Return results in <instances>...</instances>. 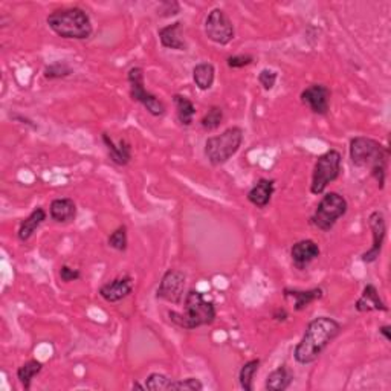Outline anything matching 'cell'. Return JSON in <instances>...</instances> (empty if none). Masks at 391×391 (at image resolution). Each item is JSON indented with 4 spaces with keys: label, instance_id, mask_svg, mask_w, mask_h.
<instances>
[{
    "label": "cell",
    "instance_id": "obj_1",
    "mask_svg": "<svg viewBox=\"0 0 391 391\" xmlns=\"http://www.w3.org/2000/svg\"><path fill=\"white\" fill-rule=\"evenodd\" d=\"M341 331V324L333 318L318 317L312 319L306 327L301 341L294 349V359L301 365L315 363Z\"/></svg>",
    "mask_w": 391,
    "mask_h": 391
},
{
    "label": "cell",
    "instance_id": "obj_2",
    "mask_svg": "<svg viewBox=\"0 0 391 391\" xmlns=\"http://www.w3.org/2000/svg\"><path fill=\"white\" fill-rule=\"evenodd\" d=\"M351 164L358 168H369L370 174L378 182L379 190H384L387 181L390 149L379 141L367 136L351 138L349 145Z\"/></svg>",
    "mask_w": 391,
    "mask_h": 391
},
{
    "label": "cell",
    "instance_id": "obj_3",
    "mask_svg": "<svg viewBox=\"0 0 391 391\" xmlns=\"http://www.w3.org/2000/svg\"><path fill=\"white\" fill-rule=\"evenodd\" d=\"M217 312L213 301L206 300V297L196 289H191L183 300V312H168L174 326L185 331H194V328L211 326L216 321Z\"/></svg>",
    "mask_w": 391,
    "mask_h": 391
},
{
    "label": "cell",
    "instance_id": "obj_4",
    "mask_svg": "<svg viewBox=\"0 0 391 391\" xmlns=\"http://www.w3.org/2000/svg\"><path fill=\"white\" fill-rule=\"evenodd\" d=\"M46 23L53 34L66 40H88L94 33L89 14L76 6L56 10L46 17Z\"/></svg>",
    "mask_w": 391,
    "mask_h": 391
},
{
    "label": "cell",
    "instance_id": "obj_5",
    "mask_svg": "<svg viewBox=\"0 0 391 391\" xmlns=\"http://www.w3.org/2000/svg\"><path fill=\"white\" fill-rule=\"evenodd\" d=\"M244 132L239 126H233L224 130L220 135L211 136L205 141V156L214 167L226 164L229 159L237 155L243 144Z\"/></svg>",
    "mask_w": 391,
    "mask_h": 391
},
{
    "label": "cell",
    "instance_id": "obj_6",
    "mask_svg": "<svg viewBox=\"0 0 391 391\" xmlns=\"http://www.w3.org/2000/svg\"><path fill=\"white\" fill-rule=\"evenodd\" d=\"M349 211L347 199L340 193H326L317 205L315 213L312 214L310 222L312 225L318 228L319 231L328 233L336 225L341 217H344Z\"/></svg>",
    "mask_w": 391,
    "mask_h": 391
},
{
    "label": "cell",
    "instance_id": "obj_7",
    "mask_svg": "<svg viewBox=\"0 0 391 391\" xmlns=\"http://www.w3.org/2000/svg\"><path fill=\"white\" fill-rule=\"evenodd\" d=\"M341 163H342L341 153L335 149L327 150L323 153V155L318 156L312 173V183H310L312 194L321 196L332 182L340 178Z\"/></svg>",
    "mask_w": 391,
    "mask_h": 391
},
{
    "label": "cell",
    "instance_id": "obj_8",
    "mask_svg": "<svg viewBox=\"0 0 391 391\" xmlns=\"http://www.w3.org/2000/svg\"><path fill=\"white\" fill-rule=\"evenodd\" d=\"M127 83L130 88V97H132L133 101L142 104L151 117H163L167 112V106L163 99H159L155 94L145 89V76L141 66L130 69L127 72Z\"/></svg>",
    "mask_w": 391,
    "mask_h": 391
},
{
    "label": "cell",
    "instance_id": "obj_9",
    "mask_svg": "<svg viewBox=\"0 0 391 391\" xmlns=\"http://www.w3.org/2000/svg\"><path fill=\"white\" fill-rule=\"evenodd\" d=\"M203 29L208 40L220 46L229 44L235 37V29L231 19H229L226 13L220 10V8H214V10L206 15Z\"/></svg>",
    "mask_w": 391,
    "mask_h": 391
},
{
    "label": "cell",
    "instance_id": "obj_10",
    "mask_svg": "<svg viewBox=\"0 0 391 391\" xmlns=\"http://www.w3.org/2000/svg\"><path fill=\"white\" fill-rule=\"evenodd\" d=\"M185 274L178 269H168L163 275V278H160V283L156 289V298L158 300L179 306L185 300Z\"/></svg>",
    "mask_w": 391,
    "mask_h": 391
},
{
    "label": "cell",
    "instance_id": "obj_11",
    "mask_svg": "<svg viewBox=\"0 0 391 391\" xmlns=\"http://www.w3.org/2000/svg\"><path fill=\"white\" fill-rule=\"evenodd\" d=\"M369 226L372 231V248L367 249L361 256L364 263L370 265L374 263L381 257L382 248H384V242L387 237V222L385 216L381 211H373L369 216Z\"/></svg>",
    "mask_w": 391,
    "mask_h": 391
},
{
    "label": "cell",
    "instance_id": "obj_12",
    "mask_svg": "<svg viewBox=\"0 0 391 391\" xmlns=\"http://www.w3.org/2000/svg\"><path fill=\"white\" fill-rule=\"evenodd\" d=\"M331 89L324 86V84H312V86L306 88L300 95L301 103L308 106L315 115H319V117H324V115L328 113V109H331Z\"/></svg>",
    "mask_w": 391,
    "mask_h": 391
},
{
    "label": "cell",
    "instance_id": "obj_13",
    "mask_svg": "<svg viewBox=\"0 0 391 391\" xmlns=\"http://www.w3.org/2000/svg\"><path fill=\"white\" fill-rule=\"evenodd\" d=\"M133 288H135L133 278L128 277V275H122V277H117L112 281L106 283V285H103L99 288L98 294L107 303H118L132 295Z\"/></svg>",
    "mask_w": 391,
    "mask_h": 391
},
{
    "label": "cell",
    "instance_id": "obj_14",
    "mask_svg": "<svg viewBox=\"0 0 391 391\" xmlns=\"http://www.w3.org/2000/svg\"><path fill=\"white\" fill-rule=\"evenodd\" d=\"M319 254L321 249L318 247V243L310 239L297 242L292 249H290V258H292V263L298 271L308 269L309 265L313 262V260H317Z\"/></svg>",
    "mask_w": 391,
    "mask_h": 391
},
{
    "label": "cell",
    "instance_id": "obj_15",
    "mask_svg": "<svg viewBox=\"0 0 391 391\" xmlns=\"http://www.w3.org/2000/svg\"><path fill=\"white\" fill-rule=\"evenodd\" d=\"M101 140L106 145L107 153H109L110 160L115 165L126 167L130 164V160H132V145H130L127 140L122 138L118 142H115L109 133H103Z\"/></svg>",
    "mask_w": 391,
    "mask_h": 391
},
{
    "label": "cell",
    "instance_id": "obj_16",
    "mask_svg": "<svg viewBox=\"0 0 391 391\" xmlns=\"http://www.w3.org/2000/svg\"><path fill=\"white\" fill-rule=\"evenodd\" d=\"M355 309L361 313L365 312H388V306L382 301L379 290L374 285H367L361 297L355 303Z\"/></svg>",
    "mask_w": 391,
    "mask_h": 391
},
{
    "label": "cell",
    "instance_id": "obj_17",
    "mask_svg": "<svg viewBox=\"0 0 391 391\" xmlns=\"http://www.w3.org/2000/svg\"><path fill=\"white\" fill-rule=\"evenodd\" d=\"M159 42L165 49L173 51H187V43L183 40L182 23L174 22L172 25H167L158 31Z\"/></svg>",
    "mask_w": 391,
    "mask_h": 391
},
{
    "label": "cell",
    "instance_id": "obj_18",
    "mask_svg": "<svg viewBox=\"0 0 391 391\" xmlns=\"http://www.w3.org/2000/svg\"><path fill=\"white\" fill-rule=\"evenodd\" d=\"M283 295H285V298H290V300L294 301V309L297 312H301L304 309H308L312 303L321 300L324 292L321 288H313V289H308V290L286 288L285 290H283Z\"/></svg>",
    "mask_w": 391,
    "mask_h": 391
},
{
    "label": "cell",
    "instance_id": "obj_19",
    "mask_svg": "<svg viewBox=\"0 0 391 391\" xmlns=\"http://www.w3.org/2000/svg\"><path fill=\"white\" fill-rule=\"evenodd\" d=\"M275 193V182L272 179H258L254 187L248 191V201L257 208L263 210L271 203Z\"/></svg>",
    "mask_w": 391,
    "mask_h": 391
},
{
    "label": "cell",
    "instance_id": "obj_20",
    "mask_svg": "<svg viewBox=\"0 0 391 391\" xmlns=\"http://www.w3.org/2000/svg\"><path fill=\"white\" fill-rule=\"evenodd\" d=\"M49 216L57 224H69L76 217V203L71 197L53 199L49 205Z\"/></svg>",
    "mask_w": 391,
    "mask_h": 391
},
{
    "label": "cell",
    "instance_id": "obj_21",
    "mask_svg": "<svg viewBox=\"0 0 391 391\" xmlns=\"http://www.w3.org/2000/svg\"><path fill=\"white\" fill-rule=\"evenodd\" d=\"M46 217H48V214H46V211L43 208H35L25 220H22L19 231H17L19 240L28 242L31 237L35 234L37 229L43 225Z\"/></svg>",
    "mask_w": 391,
    "mask_h": 391
},
{
    "label": "cell",
    "instance_id": "obj_22",
    "mask_svg": "<svg viewBox=\"0 0 391 391\" xmlns=\"http://www.w3.org/2000/svg\"><path fill=\"white\" fill-rule=\"evenodd\" d=\"M294 376L292 373L289 372L286 365H280L278 369L272 370L266 378L265 388L267 391H285L292 384Z\"/></svg>",
    "mask_w": 391,
    "mask_h": 391
},
{
    "label": "cell",
    "instance_id": "obj_23",
    "mask_svg": "<svg viewBox=\"0 0 391 391\" xmlns=\"http://www.w3.org/2000/svg\"><path fill=\"white\" fill-rule=\"evenodd\" d=\"M173 103L176 106V115H178V119L181 122V126L190 127L194 122V115H196V106L191 101L190 98L181 94L173 95Z\"/></svg>",
    "mask_w": 391,
    "mask_h": 391
},
{
    "label": "cell",
    "instance_id": "obj_24",
    "mask_svg": "<svg viewBox=\"0 0 391 391\" xmlns=\"http://www.w3.org/2000/svg\"><path fill=\"white\" fill-rule=\"evenodd\" d=\"M216 80V67L211 63H199L193 69V81L202 92L210 90Z\"/></svg>",
    "mask_w": 391,
    "mask_h": 391
},
{
    "label": "cell",
    "instance_id": "obj_25",
    "mask_svg": "<svg viewBox=\"0 0 391 391\" xmlns=\"http://www.w3.org/2000/svg\"><path fill=\"white\" fill-rule=\"evenodd\" d=\"M43 370V364L37 359H31V361L20 365L17 369V379L22 384V387L26 391L31 390V384H33V379L37 376L38 373Z\"/></svg>",
    "mask_w": 391,
    "mask_h": 391
},
{
    "label": "cell",
    "instance_id": "obj_26",
    "mask_svg": "<svg viewBox=\"0 0 391 391\" xmlns=\"http://www.w3.org/2000/svg\"><path fill=\"white\" fill-rule=\"evenodd\" d=\"M260 359H251V361L244 363L243 367L239 372V382L240 387L244 391H252L254 390V378L260 369Z\"/></svg>",
    "mask_w": 391,
    "mask_h": 391
},
{
    "label": "cell",
    "instance_id": "obj_27",
    "mask_svg": "<svg viewBox=\"0 0 391 391\" xmlns=\"http://www.w3.org/2000/svg\"><path fill=\"white\" fill-rule=\"evenodd\" d=\"M224 109H222L220 106H211L202 117L201 126L205 132H214V130H217L222 122H224Z\"/></svg>",
    "mask_w": 391,
    "mask_h": 391
},
{
    "label": "cell",
    "instance_id": "obj_28",
    "mask_svg": "<svg viewBox=\"0 0 391 391\" xmlns=\"http://www.w3.org/2000/svg\"><path fill=\"white\" fill-rule=\"evenodd\" d=\"M72 67L69 66L66 61H56L49 66L44 67V78L46 80H60V78H66V76L72 75Z\"/></svg>",
    "mask_w": 391,
    "mask_h": 391
},
{
    "label": "cell",
    "instance_id": "obj_29",
    "mask_svg": "<svg viewBox=\"0 0 391 391\" xmlns=\"http://www.w3.org/2000/svg\"><path fill=\"white\" fill-rule=\"evenodd\" d=\"M107 243H109V247L113 248L115 251H119V252H124L128 247V234H127V226L126 225H121L118 226L115 231L109 235V239H107Z\"/></svg>",
    "mask_w": 391,
    "mask_h": 391
},
{
    "label": "cell",
    "instance_id": "obj_30",
    "mask_svg": "<svg viewBox=\"0 0 391 391\" xmlns=\"http://www.w3.org/2000/svg\"><path fill=\"white\" fill-rule=\"evenodd\" d=\"M173 379H170L168 376L163 373H151L150 376L145 379L144 385L145 390H151V391H164V390H170Z\"/></svg>",
    "mask_w": 391,
    "mask_h": 391
},
{
    "label": "cell",
    "instance_id": "obj_31",
    "mask_svg": "<svg viewBox=\"0 0 391 391\" xmlns=\"http://www.w3.org/2000/svg\"><path fill=\"white\" fill-rule=\"evenodd\" d=\"M170 390H183V391H202L203 384L197 378H187L172 382Z\"/></svg>",
    "mask_w": 391,
    "mask_h": 391
},
{
    "label": "cell",
    "instance_id": "obj_32",
    "mask_svg": "<svg viewBox=\"0 0 391 391\" xmlns=\"http://www.w3.org/2000/svg\"><path fill=\"white\" fill-rule=\"evenodd\" d=\"M278 78V74L272 71V69H262L258 74V83L260 86H262L266 92H269L274 89L275 83H277Z\"/></svg>",
    "mask_w": 391,
    "mask_h": 391
},
{
    "label": "cell",
    "instance_id": "obj_33",
    "mask_svg": "<svg viewBox=\"0 0 391 391\" xmlns=\"http://www.w3.org/2000/svg\"><path fill=\"white\" fill-rule=\"evenodd\" d=\"M252 63H254V56H251V53H239V56L226 58V65L231 69H243Z\"/></svg>",
    "mask_w": 391,
    "mask_h": 391
},
{
    "label": "cell",
    "instance_id": "obj_34",
    "mask_svg": "<svg viewBox=\"0 0 391 391\" xmlns=\"http://www.w3.org/2000/svg\"><path fill=\"white\" fill-rule=\"evenodd\" d=\"M60 278L63 283H71L81 278V272L78 269H74V267L63 265L60 267Z\"/></svg>",
    "mask_w": 391,
    "mask_h": 391
},
{
    "label": "cell",
    "instance_id": "obj_35",
    "mask_svg": "<svg viewBox=\"0 0 391 391\" xmlns=\"http://www.w3.org/2000/svg\"><path fill=\"white\" fill-rule=\"evenodd\" d=\"M178 5H179L178 2H164V3H163V8H167V11L160 13V15H163V17H170V15H178L179 11H181V8H179V10H173V6H178Z\"/></svg>",
    "mask_w": 391,
    "mask_h": 391
},
{
    "label": "cell",
    "instance_id": "obj_36",
    "mask_svg": "<svg viewBox=\"0 0 391 391\" xmlns=\"http://www.w3.org/2000/svg\"><path fill=\"white\" fill-rule=\"evenodd\" d=\"M272 318L277 321V323H285V321L289 318V313L285 308H278L272 313Z\"/></svg>",
    "mask_w": 391,
    "mask_h": 391
},
{
    "label": "cell",
    "instance_id": "obj_37",
    "mask_svg": "<svg viewBox=\"0 0 391 391\" xmlns=\"http://www.w3.org/2000/svg\"><path fill=\"white\" fill-rule=\"evenodd\" d=\"M379 335H382L385 338L387 342L391 341V326L385 324V326H381L379 327Z\"/></svg>",
    "mask_w": 391,
    "mask_h": 391
},
{
    "label": "cell",
    "instance_id": "obj_38",
    "mask_svg": "<svg viewBox=\"0 0 391 391\" xmlns=\"http://www.w3.org/2000/svg\"><path fill=\"white\" fill-rule=\"evenodd\" d=\"M133 388H138V390H145V385H141V384H138V382H135V384H133Z\"/></svg>",
    "mask_w": 391,
    "mask_h": 391
}]
</instances>
